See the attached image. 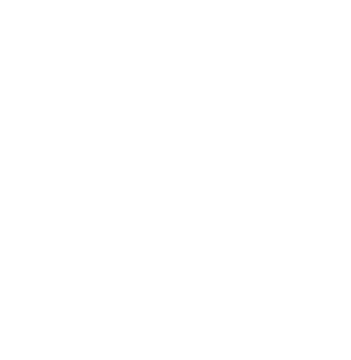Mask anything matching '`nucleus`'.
Segmentation results:
<instances>
[]
</instances>
